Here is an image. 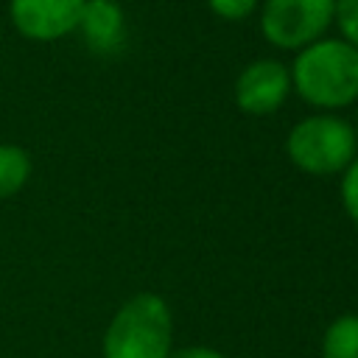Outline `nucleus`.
<instances>
[{"instance_id": "ddd939ff", "label": "nucleus", "mask_w": 358, "mask_h": 358, "mask_svg": "<svg viewBox=\"0 0 358 358\" xmlns=\"http://www.w3.org/2000/svg\"><path fill=\"white\" fill-rule=\"evenodd\" d=\"M168 358H227L224 352H218L215 347H204V344H190V347H179L171 350Z\"/></svg>"}, {"instance_id": "9b49d317", "label": "nucleus", "mask_w": 358, "mask_h": 358, "mask_svg": "<svg viewBox=\"0 0 358 358\" xmlns=\"http://www.w3.org/2000/svg\"><path fill=\"white\" fill-rule=\"evenodd\" d=\"M341 204L350 221L358 227V157L341 171Z\"/></svg>"}, {"instance_id": "39448f33", "label": "nucleus", "mask_w": 358, "mask_h": 358, "mask_svg": "<svg viewBox=\"0 0 358 358\" xmlns=\"http://www.w3.org/2000/svg\"><path fill=\"white\" fill-rule=\"evenodd\" d=\"M81 8L84 0H8V22L22 39L50 45L76 34Z\"/></svg>"}, {"instance_id": "423d86ee", "label": "nucleus", "mask_w": 358, "mask_h": 358, "mask_svg": "<svg viewBox=\"0 0 358 358\" xmlns=\"http://www.w3.org/2000/svg\"><path fill=\"white\" fill-rule=\"evenodd\" d=\"M291 95V73L277 59H255L235 78V106L246 115H271Z\"/></svg>"}, {"instance_id": "20e7f679", "label": "nucleus", "mask_w": 358, "mask_h": 358, "mask_svg": "<svg viewBox=\"0 0 358 358\" xmlns=\"http://www.w3.org/2000/svg\"><path fill=\"white\" fill-rule=\"evenodd\" d=\"M336 20V0H263L260 34L277 50H302Z\"/></svg>"}, {"instance_id": "0eeeda50", "label": "nucleus", "mask_w": 358, "mask_h": 358, "mask_svg": "<svg viewBox=\"0 0 358 358\" xmlns=\"http://www.w3.org/2000/svg\"><path fill=\"white\" fill-rule=\"evenodd\" d=\"M76 31L95 56H115L126 39V14L117 0H84Z\"/></svg>"}, {"instance_id": "4468645a", "label": "nucleus", "mask_w": 358, "mask_h": 358, "mask_svg": "<svg viewBox=\"0 0 358 358\" xmlns=\"http://www.w3.org/2000/svg\"><path fill=\"white\" fill-rule=\"evenodd\" d=\"M352 129H355V137H358V115H355V126Z\"/></svg>"}, {"instance_id": "f8f14e48", "label": "nucleus", "mask_w": 358, "mask_h": 358, "mask_svg": "<svg viewBox=\"0 0 358 358\" xmlns=\"http://www.w3.org/2000/svg\"><path fill=\"white\" fill-rule=\"evenodd\" d=\"M207 6H210V11L215 17L238 22V20H246L249 14H255L260 0H207Z\"/></svg>"}, {"instance_id": "f257e3e1", "label": "nucleus", "mask_w": 358, "mask_h": 358, "mask_svg": "<svg viewBox=\"0 0 358 358\" xmlns=\"http://www.w3.org/2000/svg\"><path fill=\"white\" fill-rule=\"evenodd\" d=\"M291 90L322 112H336L358 101V48L341 36H322L296 50Z\"/></svg>"}, {"instance_id": "f03ea898", "label": "nucleus", "mask_w": 358, "mask_h": 358, "mask_svg": "<svg viewBox=\"0 0 358 358\" xmlns=\"http://www.w3.org/2000/svg\"><path fill=\"white\" fill-rule=\"evenodd\" d=\"M173 350V313L154 291L129 296L109 319L101 355L103 358H168Z\"/></svg>"}, {"instance_id": "1a4fd4ad", "label": "nucleus", "mask_w": 358, "mask_h": 358, "mask_svg": "<svg viewBox=\"0 0 358 358\" xmlns=\"http://www.w3.org/2000/svg\"><path fill=\"white\" fill-rule=\"evenodd\" d=\"M322 358H358V313H344L327 324Z\"/></svg>"}, {"instance_id": "9d476101", "label": "nucleus", "mask_w": 358, "mask_h": 358, "mask_svg": "<svg viewBox=\"0 0 358 358\" xmlns=\"http://www.w3.org/2000/svg\"><path fill=\"white\" fill-rule=\"evenodd\" d=\"M341 39H347L352 48H358V0H336V20Z\"/></svg>"}, {"instance_id": "6e6552de", "label": "nucleus", "mask_w": 358, "mask_h": 358, "mask_svg": "<svg viewBox=\"0 0 358 358\" xmlns=\"http://www.w3.org/2000/svg\"><path fill=\"white\" fill-rule=\"evenodd\" d=\"M34 176V159L28 148L17 143H0V201L14 199L25 190Z\"/></svg>"}, {"instance_id": "7ed1b4c3", "label": "nucleus", "mask_w": 358, "mask_h": 358, "mask_svg": "<svg viewBox=\"0 0 358 358\" xmlns=\"http://www.w3.org/2000/svg\"><path fill=\"white\" fill-rule=\"evenodd\" d=\"M288 159L310 176H336L358 157L352 123L333 112L302 117L285 137Z\"/></svg>"}]
</instances>
